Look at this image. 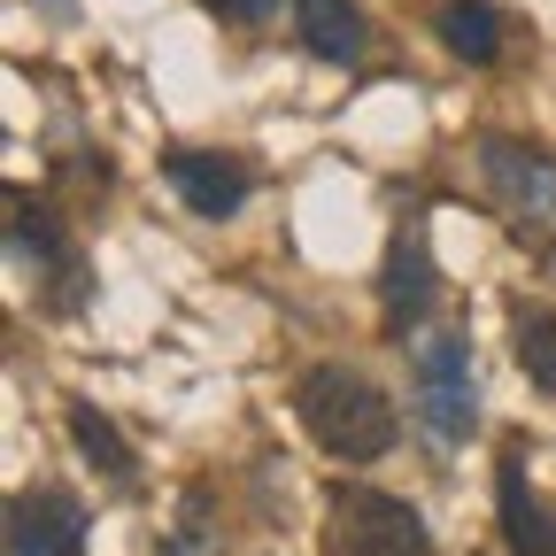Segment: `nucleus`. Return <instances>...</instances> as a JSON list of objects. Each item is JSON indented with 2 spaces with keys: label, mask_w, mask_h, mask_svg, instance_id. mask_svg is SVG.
<instances>
[{
  "label": "nucleus",
  "mask_w": 556,
  "mask_h": 556,
  "mask_svg": "<svg viewBox=\"0 0 556 556\" xmlns=\"http://www.w3.org/2000/svg\"><path fill=\"white\" fill-rule=\"evenodd\" d=\"M294 409H302L309 441H317L325 456H340V464H371V456H387L394 433H402V426H394V402H387L364 371H348V364L302 371Z\"/></svg>",
  "instance_id": "nucleus-1"
},
{
  "label": "nucleus",
  "mask_w": 556,
  "mask_h": 556,
  "mask_svg": "<svg viewBox=\"0 0 556 556\" xmlns=\"http://www.w3.org/2000/svg\"><path fill=\"white\" fill-rule=\"evenodd\" d=\"M409 387H417V426H426L433 441H471L479 387H471V340L464 332H426L417 340Z\"/></svg>",
  "instance_id": "nucleus-2"
},
{
  "label": "nucleus",
  "mask_w": 556,
  "mask_h": 556,
  "mask_svg": "<svg viewBox=\"0 0 556 556\" xmlns=\"http://www.w3.org/2000/svg\"><path fill=\"white\" fill-rule=\"evenodd\" d=\"M332 548L340 556H433V533L402 495L379 486H340L332 495Z\"/></svg>",
  "instance_id": "nucleus-3"
},
{
  "label": "nucleus",
  "mask_w": 556,
  "mask_h": 556,
  "mask_svg": "<svg viewBox=\"0 0 556 556\" xmlns=\"http://www.w3.org/2000/svg\"><path fill=\"white\" fill-rule=\"evenodd\" d=\"M86 548V503L70 486H24L9 503V556H78Z\"/></svg>",
  "instance_id": "nucleus-4"
},
{
  "label": "nucleus",
  "mask_w": 556,
  "mask_h": 556,
  "mask_svg": "<svg viewBox=\"0 0 556 556\" xmlns=\"http://www.w3.org/2000/svg\"><path fill=\"white\" fill-rule=\"evenodd\" d=\"M479 163H486V186H495L518 217L533 225H556V163L526 139H479Z\"/></svg>",
  "instance_id": "nucleus-5"
},
{
  "label": "nucleus",
  "mask_w": 556,
  "mask_h": 556,
  "mask_svg": "<svg viewBox=\"0 0 556 556\" xmlns=\"http://www.w3.org/2000/svg\"><path fill=\"white\" fill-rule=\"evenodd\" d=\"M170 186L186 193L193 217H240V201L255 193V178L232 155H201V148H178L170 155Z\"/></svg>",
  "instance_id": "nucleus-6"
},
{
  "label": "nucleus",
  "mask_w": 556,
  "mask_h": 556,
  "mask_svg": "<svg viewBox=\"0 0 556 556\" xmlns=\"http://www.w3.org/2000/svg\"><path fill=\"white\" fill-rule=\"evenodd\" d=\"M294 24H302V47L325 54V62H364L371 54V24L348 0H294Z\"/></svg>",
  "instance_id": "nucleus-7"
},
{
  "label": "nucleus",
  "mask_w": 556,
  "mask_h": 556,
  "mask_svg": "<svg viewBox=\"0 0 556 556\" xmlns=\"http://www.w3.org/2000/svg\"><path fill=\"white\" fill-rule=\"evenodd\" d=\"M503 541L510 556H556V510L526 495V464H503Z\"/></svg>",
  "instance_id": "nucleus-8"
},
{
  "label": "nucleus",
  "mask_w": 556,
  "mask_h": 556,
  "mask_svg": "<svg viewBox=\"0 0 556 556\" xmlns=\"http://www.w3.org/2000/svg\"><path fill=\"white\" fill-rule=\"evenodd\" d=\"M426 302H433V255H426V240H394V255H387V325L394 332L417 325Z\"/></svg>",
  "instance_id": "nucleus-9"
},
{
  "label": "nucleus",
  "mask_w": 556,
  "mask_h": 556,
  "mask_svg": "<svg viewBox=\"0 0 556 556\" xmlns=\"http://www.w3.org/2000/svg\"><path fill=\"white\" fill-rule=\"evenodd\" d=\"M16 248L31 255V263H47L54 278H62V294L78 302V278H86V263H78V248H70L54 225H47V208H31V201H16Z\"/></svg>",
  "instance_id": "nucleus-10"
},
{
  "label": "nucleus",
  "mask_w": 556,
  "mask_h": 556,
  "mask_svg": "<svg viewBox=\"0 0 556 556\" xmlns=\"http://www.w3.org/2000/svg\"><path fill=\"white\" fill-rule=\"evenodd\" d=\"M441 39L456 62H495L503 54V24L486 0H441Z\"/></svg>",
  "instance_id": "nucleus-11"
},
{
  "label": "nucleus",
  "mask_w": 556,
  "mask_h": 556,
  "mask_svg": "<svg viewBox=\"0 0 556 556\" xmlns=\"http://www.w3.org/2000/svg\"><path fill=\"white\" fill-rule=\"evenodd\" d=\"M70 441H78V448H86V456H93L116 486H131V479H139V456L124 448V433L109 426V417H101L93 402H70Z\"/></svg>",
  "instance_id": "nucleus-12"
},
{
  "label": "nucleus",
  "mask_w": 556,
  "mask_h": 556,
  "mask_svg": "<svg viewBox=\"0 0 556 556\" xmlns=\"http://www.w3.org/2000/svg\"><path fill=\"white\" fill-rule=\"evenodd\" d=\"M518 364L541 394H556V317H541V309L518 317Z\"/></svg>",
  "instance_id": "nucleus-13"
},
{
  "label": "nucleus",
  "mask_w": 556,
  "mask_h": 556,
  "mask_svg": "<svg viewBox=\"0 0 556 556\" xmlns=\"http://www.w3.org/2000/svg\"><path fill=\"white\" fill-rule=\"evenodd\" d=\"M163 556H217V526H208V495H201V486L186 495V510H178V526H170Z\"/></svg>",
  "instance_id": "nucleus-14"
},
{
  "label": "nucleus",
  "mask_w": 556,
  "mask_h": 556,
  "mask_svg": "<svg viewBox=\"0 0 556 556\" xmlns=\"http://www.w3.org/2000/svg\"><path fill=\"white\" fill-rule=\"evenodd\" d=\"M208 16H225V24H270L278 16V0H201Z\"/></svg>",
  "instance_id": "nucleus-15"
}]
</instances>
